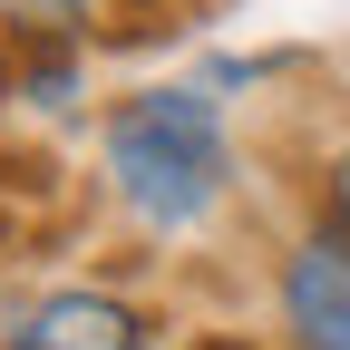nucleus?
Segmentation results:
<instances>
[{"instance_id":"f257e3e1","label":"nucleus","mask_w":350,"mask_h":350,"mask_svg":"<svg viewBox=\"0 0 350 350\" xmlns=\"http://www.w3.org/2000/svg\"><path fill=\"white\" fill-rule=\"evenodd\" d=\"M107 175L117 195L146 214V224H195V214L224 195V126H214V107L195 98V88H156V98L117 107L107 126Z\"/></svg>"},{"instance_id":"f03ea898","label":"nucleus","mask_w":350,"mask_h":350,"mask_svg":"<svg viewBox=\"0 0 350 350\" xmlns=\"http://www.w3.org/2000/svg\"><path fill=\"white\" fill-rule=\"evenodd\" d=\"M282 301L312 350H350V243H301L282 273Z\"/></svg>"},{"instance_id":"7ed1b4c3","label":"nucleus","mask_w":350,"mask_h":350,"mask_svg":"<svg viewBox=\"0 0 350 350\" xmlns=\"http://www.w3.org/2000/svg\"><path fill=\"white\" fill-rule=\"evenodd\" d=\"M10 350H137V312L107 292H59L10 331Z\"/></svg>"},{"instance_id":"20e7f679","label":"nucleus","mask_w":350,"mask_h":350,"mask_svg":"<svg viewBox=\"0 0 350 350\" xmlns=\"http://www.w3.org/2000/svg\"><path fill=\"white\" fill-rule=\"evenodd\" d=\"M331 224L350 234V146H340V165H331Z\"/></svg>"},{"instance_id":"39448f33","label":"nucleus","mask_w":350,"mask_h":350,"mask_svg":"<svg viewBox=\"0 0 350 350\" xmlns=\"http://www.w3.org/2000/svg\"><path fill=\"white\" fill-rule=\"evenodd\" d=\"M10 331H20V321H10V301H0V350H10Z\"/></svg>"},{"instance_id":"423d86ee","label":"nucleus","mask_w":350,"mask_h":350,"mask_svg":"<svg viewBox=\"0 0 350 350\" xmlns=\"http://www.w3.org/2000/svg\"><path fill=\"white\" fill-rule=\"evenodd\" d=\"M204 350H234V340H204Z\"/></svg>"}]
</instances>
